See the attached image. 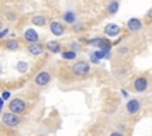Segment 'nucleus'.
<instances>
[{
	"instance_id": "5701e85b",
	"label": "nucleus",
	"mask_w": 152,
	"mask_h": 136,
	"mask_svg": "<svg viewBox=\"0 0 152 136\" xmlns=\"http://www.w3.org/2000/svg\"><path fill=\"white\" fill-rule=\"evenodd\" d=\"M1 104H2V99L0 98V105H1Z\"/></svg>"
},
{
	"instance_id": "b1692460",
	"label": "nucleus",
	"mask_w": 152,
	"mask_h": 136,
	"mask_svg": "<svg viewBox=\"0 0 152 136\" xmlns=\"http://www.w3.org/2000/svg\"><path fill=\"white\" fill-rule=\"evenodd\" d=\"M1 27H2V24H1V21H0V28H1Z\"/></svg>"
},
{
	"instance_id": "20e7f679",
	"label": "nucleus",
	"mask_w": 152,
	"mask_h": 136,
	"mask_svg": "<svg viewBox=\"0 0 152 136\" xmlns=\"http://www.w3.org/2000/svg\"><path fill=\"white\" fill-rule=\"evenodd\" d=\"M119 32H120V27L118 25H115V24H109V25H107L104 27V33L107 35H109V37H114Z\"/></svg>"
},
{
	"instance_id": "f3484780",
	"label": "nucleus",
	"mask_w": 152,
	"mask_h": 136,
	"mask_svg": "<svg viewBox=\"0 0 152 136\" xmlns=\"http://www.w3.org/2000/svg\"><path fill=\"white\" fill-rule=\"evenodd\" d=\"M6 46L10 48V50H17L18 48V43L15 41V40H13V39H11V40H8L7 43H6Z\"/></svg>"
},
{
	"instance_id": "ddd939ff",
	"label": "nucleus",
	"mask_w": 152,
	"mask_h": 136,
	"mask_svg": "<svg viewBox=\"0 0 152 136\" xmlns=\"http://www.w3.org/2000/svg\"><path fill=\"white\" fill-rule=\"evenodd\" d=\"M90 44H91L93 46L103 47V46H104L106 44H108V43H107V40H106V39H102V38H96V39L91 40V41H90Z\"/></svg>"
},
{
	"instance_id": "9d476101",
	"label": "nucleus",
	"mask_w": 152,
	"mask_h": 136,
	"mask_svg": "<svg viewBox=\"0 0 152 136\" xmlns=\"http://www.w3.org/2000/svg\"><path fill=\"white\" fill-rule=\"evenodd\" d=\"M127 25H128V28H129L131 31H138V30L141 27V22H140V20L137 19V18L129 19L128 22H127Z\"/></svg>"
},
{
	"instance_id": "393cba45",
	"label": "nucleus",
	"mask_w": 152,
	"mask_h": 136,
	"mask_svg": "<svg viewBox=\"0 0 152 136\" xmlns=\"http://www.w3.org/2000/svg\"><path fill=\"white\" fill-rule=\"evenodd\" d=\"M0 109H1V108H0Z\"/></svg>"
},
{
	"instance_id": "a211bd4d",
	"label": "nucleus",
	"mask_w": 152,
	"mask_h": 136,
	"mask_svg": "<svg viewBox=\"0 0 152 136\" xmlns=\"http://www.w3.org/2000/svg\"><path fill=\"white\" fill-rule=\"evenodd\" d=\"M75 57H76V53L74 51H69V52L63 53V58H66V59H74Z\"/></svg>"
},
{
	"instance_id": "6e6552de",
	"label": "nucleus",
	"mask_w": 152,
	"mask_h": 136,
	"mask_svg": "<svg viewBox=\"0 0 152 136\" xmlns=\"http://www.w3.org/2000/svg\"><path fill=\"white\" fill-rule=\"evenodd\" d=\"M140 108V104L137 99H131L128 103H127V111L129 114H135Z\"/></svg>"
},
{
	"instance_id": "423d86ee",
	"label": "nucleus",
	"mask_w": 152,
	"mask_h": 136,
	"mask_svg": "<svg viewBox=\"0 0 152 136\" xmlns=\"http://www.w3.org/2000/svg\"><path fill=\"white\" fill-rule=\"evenodd\" d=\"M49 80H50V73H48V72H40L36 77V83L38 85H45L49 83Z\"/></svg>"
},
{
	"instance_id": "1a4fd4ad",
	"label": "nucleus",
	"mask_w": 152,
	"mask_h": 136,
	"mask_svg": "<svg viewBox=\"0 0 152 136\" xmlns=\"http://www.w3.org/2000/svg\"><path fill=\"white\" fill-rule=\"evenodd\" d=\"M25 39H26L27 41L34 43V41L38 40V34H37V32H36L34 30L28 28V30H26V32H25Z\"/></svg>"
},
{
	"instance_id": "f03ea898",
	"label": "nucleus",
	"mask_w": 152,
	"mask_h": 136,
	"mask_svg": "<svg viewBox=\"0 0 152 136\" xmlns=\"http://www.w3.org/2000/svg\"><path fill=\"white\" fill-rule=\"evenodd\" d=\"M2 122L4 124L8 125V127H15L17 124H19V117L13 112V114H5L4 117H2Z\"/></svg>"
},
{
	"instance_id": "0eeeda50",
	"label": "nucleus",
	"mask_w": 152,
	"mask_h": 136,
	"mask_svg": "<svg viewBox=\"0 0 152 136\" xmlns=\"http://www.w3.org/2000/svg\"><path fill=\"white\" fill-rule=\"evenodd\" d=\"M50 30L55 35H61L64 32V27L58 21H52L50 25Z\"/></svg>"
},
{
	"instance_id": "aec40b11",
	"label": "nucleus",
	"mask_w": 152,
	"mask_h": 136,
	"mask_svg": "<svg viewBox=\"0 0 152 136\" xmlns=\"http://www.w3.org/2000/svg\"><path fill=\"white\" fill-rule=\"evenodd\" d=\"M90 58H91V61H94V63H97V61H99V59H97L94 54H91V56H90Z\"/></svg>"
},
{
	"instance_id": "4be33fe9",
	"label": "nucleus",
	"mask_w": 152,
	"mask_h": 136,
	"mask_svg": "<svg viewBox=\"0 0 152 136\" xmlns=\"http://www.w3.org/2000/svg\"><path fill=\"white\" fill-rule=\"evenodd\" d=\"M7 32H8V30H4V31L0 33V38H2L4 35H6V33H7Z\"/></svg>"
},
{
	"instance_id": "2eb2a0df",
	"label": "nucleus",
	"mask_w": 152,
	"mask_h": 136,
	"mask_svg": "<svg viewBox=\"0 0 152 136\" xmlns=\"http://www.w3.org/2000/svg\"><path fill=\"white\" fill-rule=\"evenodd\" d=\"M63 18H64V20H65L66 22H69V24H72V22L75 21V15H74L72 12H66Z\"/></svg>"
},
{
	"instance_id": "412c9836",
	"label": "nucleus",
	"mask_w": 152,
	"mask_h": 136,
	"mask_svg": "<svg viewBox=\"0 0 152 136\" xmlns=\"http://www.w3.org/2000/svg\"><path fill=\"white\" fill-rule=\"evenodd\" d=\"M8 97H10V93L8 92H4L2 93V99H7Z\"/></svg>"
},
{
	"instance_id": "4468645a",
	"label": "nucleus",
	"mask_w": 152,
	"mask_h": 136,
	"mask_svg": "<svg viewBox=\"0 0 152 136\" xmlns=\"http://www.w3.org/2000/svg\"><path fill=\"white\" fill-rule=\"evenodd\" d=\"M32 22H33L34 25L43 26L44 22H45V19H44V17H42V15H36V17H33V19H32Z\"/></svg>"
},
{
	"instance_id": "f257e3e1",
	"label": "nucleus",
	"mask_w": 152,
	"mask_h": 136,
	"mask_svg": "<svg viewBox=\"0 0 152 136\" xmlns=\"http://www.w3.org/2000/svg\"><path fill=\"white\" fill-rule=\"evenodd\" d=\"M10 110L14 114H20L25 110V103L24 101L19 99V98H15L13 99L11 103H10Z\"/></svg>"
},
{
	"instance_id": "dca6fc26",
	"label": "nucleus",
	"mask_w": 152,
	"mask_h": 136,
	"mask_svg": "<svg viewBox=\"0 0 152 136\" xmlns=\"http://www.w3.org/2000/svg\"><path fill=\"white\" fill-rule=\"evenodd\" d=\"M118 7H119V4L116 1H112L108 6V12L109 13H115L118 11Z\"/></svg>"
},
{
	"instance_id": "9b49d317",
	"label": "nucleus",
	"mask_w": 152,
	"mask_h": 136,
	"mask_svg": "<svg viewBox=\"0 0 152 136\" xmlns=\"http://www.w3.org/2000/svg\"><path fill=\"white\" fill-rule=\"evenodd\" d=\"M28 51H30L32 54L38 56V54H40V53L43 52V47H42L40 45H38V44H32V45L28 46Z\"/></svg>"
},
{
	"instance_id": "39448f33",
	"label": "nucleus",
	"mask_w": 152,
	"mask_h": 136,
	"mask_svg": "<svg viewBox=\"0 0 152 136\" xmlns=\"http://www.w3.org/2000/svg\"><path fill=\"white\" fill-rule=\"evenodd\" d=\"M134 88H135L137 91H144V90H146V88H147V80H146V78H144V77L137 78L135 82H134Z\"/></svg>"
},
{
	"instance_id": "6ab92c4d",
	"label": "nucleus",
	"mask_w": 152,
	"mask_h": 136,
	"mask_svg": "<svg viewBox=\"0 0 152 136\" xmlns=\"http://www.w3.org/2000/svg\"><path fill=\"white\" fill-rule=\"evenodd\" d=\"M17 67H18V70H20L21 72H25L26 69H27V64L24 63V61H19L18 65H17Z\"/></svg>"
},
{
	"instance_id": "f8f14e48",
	"label": "nucleus",
	"mask_w": 152,
	"mask_h": 136,
	"mask_svg": "<svg viewBox=\"0 0 152 136\" xmlns=\"http://www.w3.org/2000/svg\"><path fill=\"white\" fill-rule=\"evenodd\" d=\"M46 47L51 51V52H58V51H61V45L57 43V41H49L48 43V45H46Z\"/></svg>"
},
{
	"instance_id": "7ed1b4c3",
	"label": "nucleus",
	"mask_w": 152,
	"mask_h": 136,
	"mask_svg": "<svg viewBox=\"0 0 152 136\" xmlns=\"http://www.w3.org/2000/svg\"><path fill=\"white\" fill-rule=\"evenodd\" d=\"M72 71L78 76H83L89 72V65L86 61H78L72 66Z\"/></svg>"
}]
</instances>
